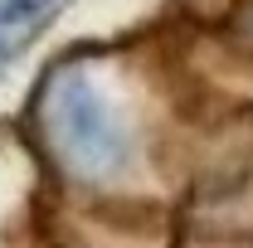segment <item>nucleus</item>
Wrapping results in <instances>:
<instances>
[{
	"mask_svg": "<svg viewBox=\"0 0 253 248\" xmlns=\"http://www.w3.org/2000/svg\"><path fill=\"white\" fill-rule=\"evenodd\" d=\"M34 5H39V0H5V5H0V25H10V20H20V15H34Z\"/></svg>",
	"mask_w": 253,
	"mask_h": 248,
	"instance_id": "2",
	"label": "nucleus"
},
{
	"mask_svg": "<svg viewBox=\"0 0 253 248\" xmlns=\"http://www.w3.org/2000/svg\"><path fill=\"white\" fill-rule=\"evenodd\" d=\"M54 136L78 170H117L126 156V131L117 126L107 97L88 78H68L54 97Z\"/></svg>",
	"mask_w": 253,
	"mask_h": 248,
	"instance_id": "1",
	"label": "nucleus"
}]
</instances>
